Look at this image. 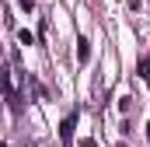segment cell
<instances>
[{
  "instance_id": "obj_3",
  "label": "cell",
  "mask_w": 150,
  "mask_h": 147,
  "mask_svg": "<svg viewBox=\"0 0 150 147\" xmlns=\"http://www.w3.org/2000/svg\"><path fill=\"white\" fill-rule=\"evenodd\" d=\"M136 74H140V77H150V53L140 60V63H136Z\"/></svg>"
},
{
  "instance_id": "obj_6",
  "label": "cell",
  "mask_w": 150,
  "mask_h": 147,
  "mask_svg": "<svg viewBox=\"0 0 150 147\" xmlns=\"http://www.w3.org/2000/svg\"><path fill=\"white\" fill-rule=\"evenodd\" d=\"M147 140H150V123H147Z\"/></svg>"
},
{
  "instance_id": "obj_2",
  "label": "cell",
  "mask_w": 150,
  "mask_h": 147,
  "mask_svg": "<svg viewBox=\"0 0 150 147\" xmlns=\"http://www.w3.org/2000/svg\"><path fill=\"white\" fill-rule=\"evenodd\" d=\"M77 60H80V63L91 60V42H87V39H77Z\"/></svg>"
},
{
  "instance_id": "obj_5",
  "label": "cell",
  "mask_w": 150,
  "mask_h": 147,
  "mask_svg": "<svg viewBox=\"0 0 150 147\" xmlns=\"http://www.w3.org/2000/svg\"><path fill=\"white\" fill-rule=\"evenodd\" d=\"M80 147H98V144H94V140H84V144H80Z\"/></svg>"
},
{
  "instance_id": "obj_1",
  "label": "cell",
  "mask_w": 150,
  "mask_h": 147,
  "mask_svg": "<svg viewBox=\"0 0 150 147\" xmlns=\"http://www.w3.org/2000/svg\"><path fill=\"white\" fill-rule=\"evenodd\" d=\"M74 123H77V116H67V119L59 123V140H63V144H70V137H74Z\"/></svg>"
},
{
  "instance_id": "obj_4",
  "label": "cell",
  "mask_w": 150,
  "mask_h": 147,
  "mask_svg": "<svg viewBox=\"0 0 150 147\" xmlns=\"http://www.w3.org/2000/svg\"><path fill=\"white\" fill-rule=\"evenodd\" d=\"M18 39H21V42H25V46H32V42H35V35H32V32H28V28H21V32H18Z\"/></svg>"
},
{
  "instance_id": "obj_7",
  "label": "cell",
  "mask_w": 150,
  "mask_h": 147,
  "mask_svg": "<svg viewBox=\"0 0 150 147\" xmlns=\"http://www.w3.org/2000/svg\"><path fill=\"white\" fill-rule=\"evenodd\" d=\"M119 147H126V144H119Z\"/></svg>"
}]
</instances>
